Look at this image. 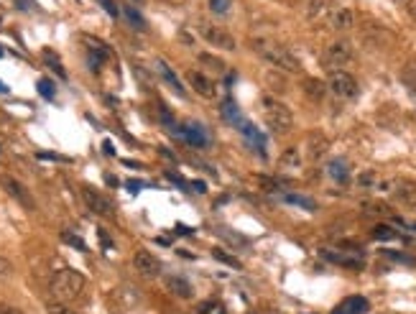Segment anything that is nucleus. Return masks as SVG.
Wrapping results in <instances>:
<instances>
[{
    "label": "nucleus",
    "mask_w": 416,
    "mask_h": 314,
    "mask_svg": "<svg viewBox=\"0 0 416 314\" xmlns=\"http://www.w3.org/2000/svg\"><path fill=\"white\" fill-rule=\"evenodd\" d=\"M82 199H84V205H87V210H90L92 215L102 217V220H115V207H113V202L102 192H97V189L92 187H82Z\"/></svg>",
    "instance_id": "nucleus-7"
},
{
    "label": "nucleus",
    "mask_w": 416,
    "mask_h": 314,
    "mask_svg": "<svg viewBox=\"0 0 416 314\" xmlns=\"http://www.w3.org/2000/svg\"><path fill=\"white\" fill-rule=\"evenodd\" d=\"M330 28L337 31V34H347L355 28V10L347 8V5H340V8H332L330 13Z\"/></svg>",
    "instance_id": "nucleus-10"
},
{
    "label": "nucleus",
    "mask_w": 416,
    "mask_h": 314,
    "mask_svg": "<svg viewBox=\"0 0 416 314\" xmlns=\"http://www.w3.org/2000/svg\"><path fill=\"white\" fill-rule=\"evenodd\" d=\"M222 115L225 117H230V120H235L238 123V110H235V105L227 100V102H222Z\"/></svg>",
    "instance_id": "nucleus-33"
},
{
    "label": "nucleus",
    "mask_w": 416,
    "mask_h": 314,
    "mask_svg": "<svg viewBox=\"0 0 416 314\" xmlns=\"http://www.w3.org/2000/svg\"><path fill=\"white\" fill-rule=\"evenodd\" d=\"M46 314H77V312L69 309L67 304H62V302H49L46 304Z\"/></svg>",
    "instance_id": "nucleus-27"
},
{
    "label": "nucleus",
    "mask_w": 416,
    "mask_h": 314,
    "mask_svg": "<svg viewBox=\"0 0 416 314\" xmlns=\"http://www.w3.org/2000/svg\"><path fill=\"white\" fill-rule=\"evenodd\" d=\"M84 291V276L74 269H62L56 271L54 278H51V294H54L56 302H74L77 296Z\"/></svg>",
    "instance_id": "nucleus-2"
},
{
    "label": "nucleus",
    "mask_w": 416,
    "mask_h": 314,
    "mask_svg": "<svg viewBox=\"0 0 416 314\" xmlns=\"http://www.w3.org/2000/svg\"><path fill=\"white\" fill-rule=\"evenodd\" d=\"M0 184H3L5 192H8V197L16 199L21 207H26V210H34V207H36V202L31 197V192H28L19 179H13V177H0Z\"/></svg>",
    "instance_id": "nucleus-9"
},
{
    "label": "nucleus",
    "mask_w": 416,
    "mask_h": 314,
    "mask_svg": "<svg viewBox=\"0 0 416 314\" xmlns=\"http://www.w3.org/2000/svg\"><path fill=\"white\" fill-rule=\"evenodd\" d=\"M327 90L332 92L337 100H355L358 98V82L350 72H345V69H332L330 77H327Z\"/></svg>",
    "instance_id": "nucleus-4"
},
{
    "label": "nucleus",
    "mask_w": 416,
    "mask_h": 314,
    "mask_svg": "<svg viewBox=\"0 0 416 314\" xmlns=\"http://www.w3.org/2000/svg\"><path fill=\"white\" fill-rule=\"evenodd\" d=\"M284 199H286L289 205L304 207V210H317V202H314V199H309V197H299V194H286Z\"/></svg>",
    "instance_id": "nucleus-25"
},
{
    "label": "nucleus",
    "mask_w": 416,
    "mask_h": 314,
    "mask_svg": "<svg viewBox=\"0 0 416 314\" xmlns=\"http://www.w3.org/2000/svg\"><path fill=\"white\" fill-rule=\"evenodd\" d=\"M253 46H255V54H261L266 62L273 64V67L281 69V72H289V74L301 72L299 56L294 54L291 49H286L284 44H276L271 38H258V41H253Z\"/></svg>",
    "instance_id": "nucleus-1"
},
{
    "label": "nucleus",
    "mask_w": 416,
    "mask_h": 314,
    "mask_svg": "<svg viewBox=\"0 0 416 314\" xmlns=\"http://www.w3.org/2000/svg\"><path fill=\"white\" fill-rule=\"evenodd\" d=\"M327 171H330V177H332L335 181H347V177H350L347 161H343V159H332L330 166H327Z\"/></svg>",
    "instance_id": "nucleus-21"
},
{
    "label": "nucleus",
    "mask_w": 416,
    "mask_h": 314,
    "mask_svg": "<svg viewBox=\"0 0 416 314\" xmlns=\"http://www.w3.org/2000/svg\"><path fill=\"white\" fill-rule=\"evenodd\" d=\"M0 159H5V144H3V138H0Z\"/></svg>",
    "instance_id": "nucleus-38"
},
{
    "label": "nucleus",
    "mask_w": 416,
    "mask_h": 314,
    "mask_svg": "<svg viewBox=\"0 0 416 314\" xmlns=\"http://www.w3.org/2000/svg\"><path fill=\"white\" fill-rule=\"evenodd\" d=\"M365 210H373V215H389L391 210L386 205H380V202H365Z\"/></svg>",
    "instance_id": "nucleus-32"
},
{
    "label": "nucleus",
    "mask_w": 416,
    "mask_h": 314,
    "mask_svg": "<svg viewBox=\"0 0 416 314\" xmlns=\"http://www.w3.org/2000/svg\"><path fill=\"white\" fill-rule=\"evenodd\" d=\"M304 95H307V98H312L314 102H319V100L327 95V85L322 80L309 77V80H304Z\"/></svg>",
    "instance_id": "nucleus-19"
},
{
    "label": "nucleus",
    "mask_w": 416,
    "mask_h": 314,
    "mask_svg": "<svg viewBox=\"0 0 416 314\" xmlns=\"http://www.w3.org/2000/svg\"><path fill=\"white\" fill-rule=\"evenodd\" d=\"M0 314H23V312L13 304H0Z\"/></svg>",
    "instance_id": "nucleus-35"
},
{
    "label": "nucleus",
    "mask_w": 416,
    "mask_h": 314,
    "mask_svg": "<svg viewBox=\"0 0 416 314\" xmlns=\"http://www.w3.org/2000/svg\"><path fill=\"white\" fill-rule=\"evenodd\" d=\"M187 82H189V87L194 92H197L199 98H205V100H212L215 95H218V87H215V82L209 80L207 74H202V72H189L187 74Z\"/></svg>",
    "instance_id": "nucleus-13"
},
{
    "label": "nucleus",
    "mask_w": 416,
    "mask_h": 314,
    "mask_svg": "<svg viewBox=\"0 0 416 314\" xmlns=\"http://www.w3.org/2000/svg\"><path fill=\"white\" fill-rule=\"evenodd\" d=\"M38 92H41L46 100H51L54 98V85H51L49 80H38Z\"/></svg>",
    "instance_id": "nucleus-31"
},
{
    "label": "nucleus",
    "mask_w": 416,
    "mask_h": 314,
    "mask_svg": "<svg viewBox=\"0 0 416 314\" xmlns=\"http://www.w3.org/2000/svg\"><path fill=\"white\" fill-rule=\"evenodd\" d=\"M197 59H199V62H202V64H205V67H212V69H215V72H218V74L225 72V62H222V59H218V56L199 54Z\"/></svg>",
    "instance_id": "nucleus-24"
},
{
    "label": "nucleus",
    "mask_w": 416,
    "mask_h": 314,
    "mask_svg": "<svg viewBox=\"0 0 416 314\" xmlns=\"http://www.w3.org/2000/svg\"><path fill=\"white\" fill-rule=\"evenodd\" d=\"M373 238H378V240H396L398 233L391 225H375V227H373Z\"/></svg>",
    "instance_id": "nucleus-23"
},
{
    "label": "nucleus",
    "mask_w": 416,
    "mask_h": 314,
    "mask_svg": "<svg viewBox=\"0 0 416 314\" xmlns=\"http://www.w3.org/2000/svg\"><path fill=\"white\" fill-rule=\"evenodd\" d=\"M166 289H169L174 296H179V299H189V296H192V284L187 281V278H181V276H169V278H166Z\"/></svg>",
    "instance_id": "nucleus-18"
},
{
    "label": "nucleus",
    "mask_w": 416,
    "mask_h": 314,
    "mask_svg": "<svg viewBox=\"0 0 416 314\" xmlns=\"http://www.w3.org/2000/svg\"><path fill=\"white\" fill-rule=\"evenodd\" d=\"M62 240H64V243H69V245H74V248H80V251H84V248H87L80 235H72L69 230H64V233H62Z\"/></svg>",
    "instance_id": "nucleus-30"
},
{
    "label": "nucleus",
    "mask_w": 416,
    "mask_h": 314,
    "mask_svg": "<svg viewBox=\"0 0 416 314\" xmlns=\"http://www.w3.org/2000/svg\"><path fill=\"white\" fill-rule=\"evenodd\" d=\"M197 314H225V306L218 304V302H205V304L199 306Z\"/></svg>",
    "instance_id": "nucleus-28"
},
{
    "label": "nucleus",
    "mask_w": 416,
    "mask_h": 314,
    "mask_svg": "<svg viewBox=\"0 0 416 314\" xmlns=\"http://www.w3.org/2000/svg\"><path fill=\"white\" fill-rule=\"evenodd\" d=\"M100 3H102V5H105V10H108L110 16H118L120 10H118V5H115V3H113V0H100Z\"/></svg>",
    "instance_id": "nucleus-34"
},
{
    "label": "nucleus",
    "mask_w": 416,
    "mask_h": 314,
    "mask_svg": "<svg viewBox=\"0 0 416 314\" xmlns=\"http://www.w3.org/2000/svg\"><path fill=\"white\" fill-rule=\"evenodd\" d=\"M263 120L266 126L271 128L273 133H289L294 128V113H291L289 105H284L281 100L276 98H263Z\"/></svg>",
    "instance_id": "nucleus-3"
},
{
    "label": "nucleus",
    "mask_w": 416,
    "mask_h": 314,
    "mask_svg": "<svg viewBox=\"0 0 416 314\" xmlns=\"http://www.w3.org/2000/svg\"><path fill=\"white\" fill-rule=\"evenodd\" d=\"M102 148H105V153H110V156L115 153V151H113V144H110V141H105V144H102Z\"/></svg>",
    "instance_id": "nucleus-36"
},
{
    "label": "nucleus",
    "mask_w": 416,
    "mask_h": 314,
    "mask_svg": "<svg viewBox=\"0 0 416 314\" xmlns=\"http://www.w3.org/2000/svg\"><path fill=\"white\" fill-rule=\"evenodd\" d=\"M355 59V49L350 41H335V44H330L325 49V54H322V62L325 67H330V72L332 69H343L347 64Z\"/></svg>",
    "instance_id": "nucleus-6"
},
{
    "label": "nucleus",
    "mask_w": 416,
    "mask_h": 314,
    "mask_svg": "<svg viewBox=\"0 0 416 314\" xmlns=\"http://www.w3.org/2000/svg\"><path fill=\"white\" fill-rule=\"evenodd\" d=\"M327 148H330V141H327L325 135L322 133H309V138H307V156L312 159V161H319L322 156L327 153Z\"/></svg>",
    "instance_id": "nucleus-15"
},
{
    "label": "nucleus",
    "mask_w": 416,
    "mask_h": 314,
    "mask_svg": "<svg viewBox=\"0 0 416 314\" xmlns=\"http://www.w3.org/2000/svg\"><path fill=\"white\" fill-rule=\"evenodd\" d=\"M0 56H3V52H0Z\"/></svg>",
    "instance_id": "nucleus-42"
},
{
    "label": "nucleus",
    "mask_w": 416,
    "mask_h": 314,
    "mask_svg": "<svg viewBox=\"0 0 416 314\" xmlns=\"http://www.w3.org/2000/svg\"><path fill=\"white\" fill-rule=\"evenodd\" d=\"M332 0H309L307 5V19L309 21H327L332 13Z\"/></svg>",
    "instance_id": "nucleus-16"
},
{
    "label": "nucleus",
    "mask_w": 416,
    "mask_h": 314,
    "mask_svg": "<svg viewBox=\"0 0 416 314\" xmlns=\"http://www.w3.org/2000/svg\"><path fill=\"white\" fill-rule=\"evenodd\" d=\"M212 256H215L218 260H222V263H227V266H233V269H240V260L233 258V256H227V253L220 251V248H215V251H212Z\"/></svg>",
    "instance_id": "nucleus-29"
},
{
    "label": "nucleus",
    "mask_w": 416,
    "mask_h": 314,
    "mask_svg": "<svg viewBox=\"0 0 416 314\" xmlns=\"http://www.w3.org/2000/svg\"><path fill=\"white\" fill-rule=\"evenodd\" d=\"M197 34L205 38L209 46H215V49H222V52H235V49H238L233 34H230V31H225V28L215 26V23H209V21H199Z\"/></svg>",
    "instance_id": "nucleus-5"
},
{
    "label": "nucleus",
    "mask_w": 416,
    "mask_h": 314,
    "mask_svg": "<svg viewBox=\"0 0 416 314\" xmlns=\"http://www.w3.org/2000/svg\"><path fill=\"white\" fill-rule=\"evenodd\" d=\"M319 256L335 266H343V269H350V271H360L365 266L360 253H343V251H330V248H322Z\"/></svg>",
    "instance_id": "nucleus-8"
},
{
    "label": "nucleus",
    "mask_w": 416,
    "mask_h": 314,
    "mask_svg": "<svg viewBox=\"0 0 416 314\" xmlns=\"http://www.w3.org/2000/svg\"><path fill=\"white\" fill-rule=\"evenodd\" d=\"M156 72L161 74V80L166 82V85H169V87H172V90L179 95V98H187V90H184L181 80L176 77V74H174V69L166 62H163V59H156Z\"/></svg>",
    "instance_id": "nucleus-14"
},
{
    "label": "nucleus",
    "mask_w": 416,
    "mask_h": 314,
    "mask_svg": "<svg viewBox=\"0 0 416 314\" xmlns=\"http://www.w3.org/2000/svg\"><path fill=\"white\" fill-rule=\"evenodd\" d=\"M268 314H276V312H268Z\"/></svg>",
    "instance_id": "nucleus-41"
},
{
    "label": "nucleus",
    "mask_w": 416,
    "mask_h": 314,
    "mask_svg": "<svg viewBox=\"0 0 416 314\" xmlns=\"http://www.w3.org/2000/svg\"><path fill=\"white\" fill-rule=\"evenodd\" d=\"M401 3H408V0H401Z\"/></svg>",
    "instance_id": "nucleus-40"
},
{
    "label": "nucleus",
    "mask_w": 416,
    "mask_h": 314,
    "mask_svg": "<svg viewBox=\"0 0 416 314\" xmlns=\"http://www.w3.org/2000/svg\"><path fill=\"white\" fill-rule=\"evenodd\" d=\"M281 169H286V171H297L299 166H301V151L299 148H286V151L281 153Z\"/></svg>",
    "instance_id": "nucleus-20"
},
{
    "label": "nucleus",
    "mask_w": 416,
    "mask_h": 314,
    "mask_svg": "<svg viewBox=\"0 0 416 314\" xmlns=\"http://www.w3.org/2000/svg\"><path fill=\"white\" fill-rule=\"evenodd\" d=\"M0 92H8V87H5V85H3V82H0Z\"/></svg>",
    "instance_id": "nucleus-39"
},
{
    "label": "nucleus",
    "mask_w": 416,
    "mask_h": 314,
    "mask_svg": "<svg viewBox=\"0 0 416 314\" xmlns=\"http://www.w3.org/2000/svg\"><path fill=\"white\" fill-rule=\"evenodd\" d=\"M174 133L181 135V138H184L187 144H192V146H207L209 144L207 131L199 126V123H194V120L184 123V126H176V128H174Z\"/></svg>",
    "instance_id": "nucleus-12"
},
{
    "label": "nucleus",
    "mask_w": 416,
    "mask_h": 314,
    "mask_svg": "<svg viewBox=\"0 0 416 314\" xmlns=\"http://www.w3.org/2000/svg\"><path fill=\"white\" fill-rule=\"evenodd\" d=\"M123 16H126V21L130 26H136L138 31H146V19L141 16V10L138 8H133V5H123Z\"/></svg>",
    "instance_id": "nucleus-22"
},
{
    "label": "nucleus",
    "mask_w": 416,
    "mask_h": 314,
    "mask_svg": "<svg viewBox=\"0 0 416 314\" xmlns=\"http://www.w3.org/2000/svg\"><path fill=\"white\" fill-rule=\"evenodd\" d=\"M192 187H194V189H197V192H199V194H202V192H205V184H202V181H194V184H192Z\"/></svg>",
    "instance_id": "nucleus-37"
},
{
    "label": "nucleus",
    "mask_w": 416,
    "mask_h": 314,
    "mask_svg": "<svg viewBox=\"0 0 416 314\" xmlns=\"http://www.w3.org/2000/svg\"><path fill=\"white\" fill-rule=\"evenodd\" d=\"M365 312H368V299L350 296V299H345L343 304H337L332 314H365Z\"/></svg>",
    "instance_id": "nucleus-17"
},
{
    "label": "nucleus",
    "mask_w": 416,
    "mask_h": 314,
    "mask_svg": "<svg viewBox=\"0 0 416 314\" xmlns=\"http://www.w3.org/2000/svg\"><path fill=\"white\" fill-rule=\"evenodd\" d=\"M133 266H136L138 273L146 278H156L161 273V260L148 251H138L136 256H133Z\"/></svg>",
    "instance_id": "nucleus-11"
},
{
    "label": "nucleus",
    "mask_w": 416,
    "mask_h": 314,
    "mask_svg": "<svg viewBox=\"0 0 416 314\" xmlns=\"http://www.w3.org/2000/svg\"><path fill=\"white\" fill-rule=\"evenodd\" d=\"M209 8L215 10L218 16H225V13H230V8H233V0H209Z\"/></svg>",
    "instance_id": "nucleus-26"
}]
</instances>
